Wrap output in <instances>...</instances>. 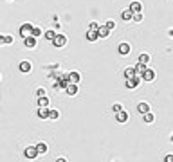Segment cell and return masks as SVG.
Here are the masks:
<instances>
[{
    "mask_svg": "<svg viewBox=\"0 0 173 162\" xmlns=\"http://www.w3.org/2000/svg\"><path fill=\"white\" fill-rule=\"evenodd\" d=\"M141 78H142L144 81H153V79H155V72L151 70V68H144V70L141 72Z\"/></svg>",
    "mask_w": 173,
    "mask_h": 162,
    "instance_id": "6da1fadb",
    "label": "cell"
},
{
    "mask_svg": "<svg viewBox=\"0 0 173 162\" xmlns=\"http://www.w3.org/2000/svg\"><path fill=\"white\" fill-rule=\"evenodd\" d=\"M65 43H67V38H65L63 34H56L54 40H52V45H54V47H63Z\"/></svg>",
    "mask_w": 173,
    "mask_h": 162,
    "instance_id": "7a4b0ae2",
    "label": "cell"
},
{
    "mask_svg": "<svg viewBox=\"0 0 173 162\" xmlns=\"http://www.w3.org/2000/svg\"><path fill=\"white\" fill-rule=\"evenodd\" d=\"M31 31H33V25L24 24V25L20 27V36H22V38H27V36H31Z\"/></svg>",
    "mask_w": 173,
    "mask_h": 162,
    "instance_id": "3957f363",
    "label": "cell"
},
{
    "mask_svg": "<svg viewBox=\"0 0 173 162\" xmlns=\"http://www.w3.org/2000/svg\"><path fill=\"white\" fill-rule=\"evenodd\" d=\"M24 155H25V158H34V157H38L40 153L36 151V146H31V148H27V150L24 151Z\"/></svg>",
    "mask_w": 173,
    "mask_h": 162,
    "instance_id": "277c9868",
    "label": "cell"
},
{
    "mask_svg": "<svg viewBox=\"0 0 173 162\" xmlns=\"http://www.w3.org/2000/svg\"><path fill=\"white\" fill-rule=\"evenodd\" d=\"M97 34H99V38H106L108 34H110V29H108L106 25H99L97 27Z\"/></svg>",
    "mask_w": 173,
    "mask_h": 162,
    "instance_id": "5b68a950",
    "label": "cell"
},
{
    "mask_svg": "<svg viewBox=\"0 0 173 162\" xmlns=\"http://www.w3.org/2000/svg\"><path fill=\"white\" fill-rule=\"evenodd\" d=\"M24 45H25V47H29V49H33L34 45H36V38H34V36H27V38H24Z\"/></svg>",
    "mask_w": 173,
    "mask_h": 162,
    "instance_id": "8992f818",
    "label": "cell"
},
{
    "mask_svg": "<svg viewBox=\"0 0 173 162\" xmlns=\"http://www.w3.org/2000/svg\"><path fill=\"white\" fill-rule=\"evenodd\" d=\"M38 117H40V119H49V110H47V106H40Z\"/></svg>",
    "mask_w": 173,
    "mask_h": 162,
    "instance_id": "52a82bcc",
    "label": "cell"
},
{
    "mask_svg": "<svg viewBox=\"0 0 173 162\" xmlns=\"http://www.w3.org/2000/svg\"><path fill=\"white\" fill-rule=\"evenodd\" d=\"M116 119H117L119 123H126L128 113H126V112H123V110H119V112H116Z\"/></svg>",
    "mask_w": 173,
    "mask_h": 162,
    "instance_id": "ba28073f",
    "label": "cell"
},
{
    "mask_svg": "<svg viewBox=\"0 0 173 162\" xmlns=\"http://www.w3.org/2000/svg\"><path fill=\"white\" fill-rule=\"evenodd\" d=\"M117 51H119L121 56H126V54H130V45H128V43H121Z\"/></svg>",
    "mask_w": 173,
    "mask_h": 162,
    "instance_id": "9c48e42d",
    "label": "cell"
},
{
    "mask_svg": "<svg viewBox=\"0 0 173 162\" xmlns=\"http://www.w3.org/2000/svg\"><path fill=\"white\" fill-rule=\"evenodd\" d=\"M139 81H141V78H137V76L132 78V79H126V86H128V88H135V86L139 85Z\"/></svg>",
    "mask_w": 173,
    "mask_h": 162,
    "instance_id": "30bf717a",
    "label": "cell"
},
{
    "mask_svg": "<svg viewBox=\"0 0 173 162\" xmlns=\"http://www.w3.org/2000/svg\"><path fill=\"white\" fill-rule=\"evenodd\" d=\"M18 68H20L22 72L27 74V72H31V63H29V61H22V63L18 65Z\"/></svg>",
    "mask_w": 173,
    "mask_h": 162,
    "instance_id": "8fae6325",
    "label": "cell"
},
{
    "mask_svg": "<svg viewBox=\"0 0 173 162\" xmlns=\"http://www.w3.org/2000/svg\"><path fill=\"white\" fill-rule=\"evenodd\" d=\"M97 38H99L97 31H92V29H89V31H86V40H90V41H96Z\"/></svg>",
    "mask_w": 173,
    "mask_h": 162,
    "instance_id": "7c38bea8",
    "label": "cell"
},
{
    "mask_svg": "<svg viewBox=\"0 0 173 162\" xmlns=\"http://www.w3.org/2000/svg\"><path fill=\"white\" fill-rule=\"evenodd\" d=\"M76 92H78V85H76V83H69V85H67V94H69V96H74Z\"/></svg>",
    "mask_w": 173,
    "mask_h": 162,
    "instance_id": "4fadbf2b",
    "label": "cell"
},
{
    "mask_svg": "<svg viewBox=\"0 0 173 162\" xmlns=\"http://www.w3.org/2000/svg\"><path fill=\"white\" fill-rule=\"evenodd\" d=\"M124 76H126V79H132V78H135V68H134V67H128L126 70H124Z\"/></svg>",
    "mask_w": 173,
    "mask_h": 162,
    "instance_id": "5bb4252c",
    "label": "cell"
},
{
    "mask_svg": "<svg viewBox=\"0 0 173 162\" xmlns=\"http://www.w3.org/2000/svg\"><path fill=\"white\" fill-rule=\"evenodd\" d=\"M67 79L71 83H79V74L78 72H71V74H67Z\"/></svg>",
    "mask_w": 173,
    "mask_h": 162,
    "instance_id": "9a60e30c",
    "label": "cell"
},
{
    "mask_svg": "<svg viewBox=\"0 0 173 162\" xmlns=\"http://www.w3.org/2000/svg\"><path fill=\"white\" fill-rule=\"evenodd\" d=\"M137 112H141V113H146V112H150V106H148V103H139V105H137Z\"/></svg>",
    "mask_w": 173,
    "mask_h": 162,
    "instance_id": "2e32d148",
    "label": "cell"
},
{
    "mask_svg": "<svg viewBox=\"0 0 173 162\" xmlns=\"http://www.w3.org/2000/svg\"><path fill=\"white\" fill-rule=\"evenodd\" d=\"M132 16H134V11H132V9H126V11H123V15H121L123 20H132Z\"/></svg>",
    "mask_w": 173,
    "mask_h": 162,
    "instance_id": "e0dca14e",
    "label": "cell"
},
{
    "mask_svg": "<svg viewBox=\"0 0 173 162\" xmlns=\"http://www.w3.org/2000/svg\"><path fill=\"white\" fill-rule=\"evenodd\" d=\"M36 151H38V153H45V151H47V144H45V142H38V144H36Z\"/></svg>",
    "mask_w": 173,
    "mask_h": 162,
    "instance_id": "ac0fdd59",
    "label": "cell"
},
{
    "mask_svg": "<svg viewBox=\"0 0 173 162\" xmlns=\"http://www.w3.org/2000/svg\"><path fill=\"white\" fill-rule=\"evenodd\" d=\"M130 9H132L134 13H137V11L142 9V6H141V2H132V4H130Z\"/></svg>",
    "mask_w": 173,
    "mask_h": 162,
    "instance_id": "d6986e66",
    "label": "cell"
},
{
    "mask_svg": "<svg viewBox=\"0 0 173 162\" xmlns=\"http://www.w3.org/2000/svg\"><path fill=\"white\" fill-rule=\"evenodd\" d=\"M38 105H40V106H47V105H49V99H47L45 96H40V97H38Z\"/></svg>",
    "mask_w": 173,
    "mask_h": 162,
    "instance_id": "ffe728a7",
    "label": "cell"
},
{
    "mask_svg": "<svg viewBox=\"0 0 173 162\" xmlns=\"http://www.w3.org/2000/svg\"><path fill=\"white\" fill-rule=\"evenodd\" d=\"M144 115V121L146 123H153V113H151V112H146V113H142Z\"/></svg>",
    "mask_w": 173,
    "mask_h": 162,
    "instance_id": "44dd1931",
    "label": "cell"
},
{
    "mask_svg": "<svg viewBox=\"0 0 173 162\" xmlns=\"http://www.w3.org/2000/svg\"><path fill=\"white\" fill-rule=\"evenodd\" d=\"M58 117H60L58 110H49V119H58Z\"/></svg>",
    "mask_w": 173,
    "mask_h": 162,
    "instance_id": "7402d4cb",
    "label": "cell"
},
{
    "mask_svg": "<svg viewBox=\"0 0 173 162\" xmlns=\"http://www.w3.org/2000/svg\"><path fill=\"white\" fill-rule=\"evenodd\" d=\"M148 61H150V56H148V54H141V56H139V63H144V65H146Z\"/></svg>",
    "mask_w": 173,
    "mask_h": 162,
    "instance_id": "603a6c76",
    "label": "cell"
},
{
    "mask_svg": "<svg viewBox=\"0 0 173 162\" xmlns=\"http://www.w3.org/2000/svg\"><path fill=\"white\" fill-rule=\"evenodd\" d=\"M134 68H135V72H139V74H141V72L144 70V68H146V65H144V63H137Z\"/></svg>",
    "mask_w": 173,
    "mask_h": 162,
    "instance_id": "cb8c5ba5",
    "label": "cell"
},
{
    "mask_svg": "<svg viewBox=\"0 0 173 162\" xmlns=\"http://www.w3.org/2000/svg\"><path fill=\"white\" fill-rule=\"evenodd\" d=\"M132 18H134L135 22H141V20H142V13H141V11H137V13H134V16H132Z\"/></svg>",
    "mask_w": 173,
    "mask_h": 162,
    "instance_id": "d4e9b609",
    "label": "cell"
},
{
    "mask_svg": "<svg viewBox=\"0 0 173 162\" xmlns=\"http://www.w3.org/2000/svg\"><path fill=\"white\" fill-rule=\"evenodd\" d=\"M41 34V31L38 29V27H33V31H31V36H34V38H38Z\"/></svg>",
    "mask_w": 173,
    "mask_h": 162,
    "instance_id": "484cf974",
    "label": "cell"
},
{
    "mask_svg": "<svg viewBox=\"0 0 173 162\" xmlns=\"http://www.w3.org/2000/svg\"><path fill=\"white\" fill-rule=\"evenodd\" d=\"M54 36H56V33H54V31H47V33H45V38H47V40H51V41L54 40Z\"/></svg>",
    "mask_w": 173,
    "mask_h": 162,
    "instance_id": "4316f807",
    "label": "cell"
},
{
    "mask_svg": "<svg viewBox=\"0 0 173 162\" xmlns=\"http://www.w3.org/2000/svg\"><path fill=\"white\" fill-rule=\"evenodd\" d=\"M105 25H106L108 29H110V31H112V29H116V22H114V20H108V22H106V24H105Z\"/></svg>",
    "mask_w": 173,
    "mask_h": 162,
    "instance_id": "83f0119b",
    "label": "cell"
},
{
    "mask_svg": "<svg viewBox=\"0 0 173 162\" xmlns=\"http://www.w3.org/2000/svg\"><path fill=\"white\" fill-rule=\"evenodd\" d=\"M36 96H38V97H40V96H45V90H43V88H38V90H36Z\"/></svg>",
    "mask_w": 173,
    "mask_h": 162,
    "instance_id": "f1b7e54d",
    "label": "cell"
},
{
    "mask_svg": "<svg viewBox=\"0 0 173 162\" xmlns=\"http://www.w3.org/2000/svg\"><path fill=\"white\" fill-rule=\"evenodd\" d=\"M97 27H99V25L96 24V22H92V24L89 25V29H92V31H97Z\"/></svg>",
    "mask_w": 173,
    "mask_h": 162,
    "instance_id": "f546056e",
    "label": "cell"
},
{
    "mask_svg": "<svg viewBox=\"0 0 173 162\" xmlns=\"http://www.w3.org/2000/svg\"><path fill=\"white\" fill-rule=\"evenodd\" d=\"M112 110H114V112H119V110H123V106L117 103V105H114V106H112Z\"/></svg>",
    "mask_w": 173,
    "mask_h": 162,
    "instance_id": "4dcf8cb0",
    "label": "cell"
},
{
    "mask_svg": "<svg viewBox=\"0 0 173 162\" xmlns=\"http://www.w3.org/2000/svg\"><path fill=\"white\" fill-rule=\"evenodd\" d=\"M13 41V36H4V43H11Z\"/></svg>",
    "mask_w": 173,
    "mask_h": 162,
    "instance_id": "1f68e13d",
    "label": "cell"
},
{
    "mask_svg": "<svg viewBox=\"0 0 173 162\" xmlns=\"http://www.w3.org/2000/svg\"><path fill=\"white\" fill-rule=\"evenodd\" d=\"M164 160H166V162H173V155H168V157H166Z\"/></svg>",
    "mask_w": 173,
    "mask_h": 162,
    "instance_id": "d6a6232c",
    "label": "cell"
},
{
    "mask_svg": "<svg viewBox=\"0 0 173 162\" xmlns=\"http://www.w3.org/2000/svg\"><path fill=\"white\" fill-rule=\"evenodd\" d=\"M4 43V36H0V45H2Z\"/></svg>",
    "mask_w": 173,
    "mask_h": 162,
    "instance_id": "836d02e7",
    "label": "cell"
},
{
    "mask_svg": "<svg viewBox=\"0 0 173 162\" xmlns=\"http://www.w3.org/2000/svg\"><path fill=\"white\" fill-rule=\"evenodd\" d=\"M171 34H173V31H171Z\"/></svg>",
    "mask_w": 173,
    "mask_h": 162,
    "instance_id": "e575fe53",
    "label": "cell"
}]
</instances>
